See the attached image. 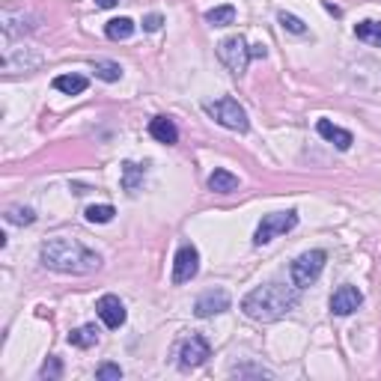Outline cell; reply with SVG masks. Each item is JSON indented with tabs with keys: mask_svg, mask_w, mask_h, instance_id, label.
<instances>
[{
	"mask_svg": "<svg viewBox=\"0 0 381 381\" xmlns=\"http://www.w3.org/2000/svg\"><path fill=\"white\" fill-rule=\"evenodd\" d=\"M117 4H119V0H95L98 9H110V6H117Z\"/></svg>",
	"mask_w": 381,
	"mask_h": 381,
	"instance_id": "29",
	"label": "cell"
},
{
	"mask_svg": "<svg viewBox=\"0 0 381 381\" xmlns=\"http://www.w3.org/2000/svg\"><path fill=\"white\" fill-rule=\"evenodd\" d=\"M39 259L51 271H60V274H93L102 268V257L95 250L83 247L78 238H48L39 250Z\"/></svg>",
	"mask_w": 381,
	"mask_h": 381,
	"instance_id": "1",
	"label": "cell"
},
{
	"mask_svg": "<svg viewBox=\"0 0 381 381\" xmlns=\"http://www.w3.org/2000/svg\"><path fill=\"white\" fill-rule=\"evenodd\" d=\"M200 271V250L194 245H182L173 257V283L182 286V283H191Z\"/></svg>",
	"mask_w": 381,
	"mask_h": 381,
	"instance_id": "7",
	"label": "cell"
},
{
	"mask_svg": "<svg viewBox=\"0 0 381 381\" xmlns=\"http://www.w3.org/2000/svg\"><path fill=\"white\" fill-rule=\"evenodd\" d=\"M39 378H42V381H57V378H63V363H60V358H48L45 363H42Z\"/></svg>",
	"mask_w": 381,
	"mask_h": 381,
	"instance_id": "24",
	"label": "cell"
},
{
	"mask_svg": "<svg viewBox=\"0 0 381 381\" xmlns=\"http://www.w3.org/2000/svg\"><path fill=\"white\" fill-rule=\"evenodd\" d=\"M206 21L211 24V27H227V24H233L235 21V6H215V9H209L206 12Z\"/></svg>",
	"mask_w": 381,
	"mask_h": 381,
	"instance_id": "21",
	"label": "cell"
},
{
	"mask_svg": "<svg viewBox=\"0 0 381 381\" xmlns=\"http://www.w3.org/2000/svg\"><path fill=\"white\" fill-rule=\"evenodd\" d=\"M218 60L230 69V75L242 78L247 72V63L253 60V45H247L245 36H227L218 42Z\"/></svg>",
	"mask_w": 381,
	"mask_h": 381,
	"instance_id": "3",
	"label": "cell"
},
{
	"mask_svg": "<svg viewBox=\"0 0 381 381\" xmlns=\"http://www.w3.org/2000/svg\"><path fill=\"white\" fill-rule=\"evenodd\" d=\"M143 176H146V164L125 161V164H122V191L134 194L140 185H143Z\"/></svg>",
	"mask_w": 381,
	"mask_h": 381,
	"instance_id": "14",
	"label": "cell"
},
{
	"mask_svg": "<svg viewBox=\"0 0 381 381\" xmlns=\"http://www.w3.org/2000/svg\"><path fill=\"white\" fill-rule=\"evenodd\" d=\"M209 191H215V194H233V191H238V176L235 173H230V170H218L209 176Z\"/></svg>",
	"mask_w": 381,
	"mask_h": 381,
	"instance_id": "15",
	"label": "cell"
},
{
	"mask_svg": "<svg viewBox=\"0 0 381 381\" xmlns=\"http://www.w3.org/2000/svg\"><path fill=\"white\" fill-rule=\"evenodd\" d=\"M363 304V292L358 286H340L331 295V313L334 316H351Z\"/></svg>",
	"mask_w": 381,
	"mask_h": 381,
	"instance_id": "11",
	"label": "cell"
},
{
	"mask_svg": "<svg viewBox=\"0 0 381 381\" xmlns=\"http://www.w3.org/2000/svg\"><path fill=\"white\" fill-rule=\"evenodd\" d=\"M298 301H301V289L295 283L286 286V283H280V280H271V283L247 292L242 298V310L253 322H277V319H283L289 310L298 307Z\"/></svg>",
	"mask_w": 381,
	"mask_h": 381,
	"instance_id": "2",
	"label": "cell"
},
{
	"mask_svg": "<svg viewBox=\"0 0 381 381\" xmlns=\"http://www.w3.org/2000/svg\"><path fill=\"white\" fill-rule=\"evenodd\" d=\"M277 21L283 24V30H289V33H295V36H304V33H307L304 21H301L298 16H292V12H280V16H277Z\"/></svg>",
	"mask_w": 381,
	"mask_h": 381,
	"instance_id": "25",
	"label": "cell"
},
{
	"mask_svg": "<svg viewBox=\"0 0 381 381\" xmlns=\"http://www.w3.org/2000/svg\"><path fill=\"white\" fill-rule=\"evenodd\" d=\"M233 375H238V378H242V375H259V378H271V373L262 370V366H235Z\"/></svg>",
	"mask_w": 381,
	"mask_h": 381,
	"instance_id": "27",
	"label": "cell"
},
{
	"mask_svg": "<svg viewBox=\"0 0 381 381\" xmlns=\"http://www.w3.org/2000/svg\"><path fill=\"white\" fill-rule=\"evenodd\" d=\"M324 9H328L331 16H340V6H334V4H324Z\"/></svg>",
	"mask_w": 381,
	"mask_h": 381,
	"instance_id": "30",
	"label": "cell"
},
{
	"mask_svg": "<svg viewBox=\"0 0 381 381\" xmlns=\"http://www.w3.org/2000/svg\"><path fill=\"white\" fill-rule=\"evenodd\" d=\"M93 72H95V78H102L107 83H117L122 78V66L114 63V60H95L93 63Z\"/></svg>",
	"mask_w": 381,
	"mask_h": 381,
	"instance_id": "20",
	"label": "cell"
},
{
	"mask_svg": "<svg viewBox=\"0 0 381 381\" xmlns=\"http://www.w3.org/2000/svg\"><path fill=\"white\" fill-rule=\"evenodd\" d=\"M95 313L110 331H117V328L125 324V304L117 298V295H102L98 304H95Z\"/></svg>",
	"mask_w": 381,
	"mask_h": 381,
	"instance_id": "10",
	"label": "cell"
},
{
	"mask_svg": "<svg viewBox=\"0 0 381 381\" xmlns=\"http://www.w3.org/2000/svg\"><path fill=\"white\" fill-rule=\"evenodd\" d=\"M324 262H328V253H324V250H307V253H301V257L289 265L292 283L298 286V289L313 286L316 280H319V274H322Z\"/></svg>",
	"mask_w": 381,
	"mask_h": 381,
	"instance_id": "6",
	"label": "cell"
},
{
	"mask_svg": "<svg viewBox=\"0 0 381 381\" xmlns=\"http://www.w3.org/2000/svg\"><path fill=\"white\" fill-rule=\"evenodd\" d=\"M230 292L227 289H209V292H203L200 298H197V304H194V313L200 316V319H209V316H218V313H223V310H230Z\"/></svg>",
	"mask_w": 381,
	"mask_h": 381,
	"instance_id": "9",
	"label": "cell"
},
{
	"mask_svg": "<svg viewBox=\"0 0 381 381\" xmlns=\"http://www.w3.org/2000/svg\"><path fill=\"white\" fill-rule=\"evenodd\" d=\"M149 134L158 140V143H164V146H173L176 140H179L176 122H173V119H167V117H155V119L149 122Z\"/></svg>",
	"mask_w": 381,
	"mask_h": 381,
	"instance_id": "13",
	"label": "cell"
},
{
	"mask_svg": "<svg viewBox=\"0 0 381 381\" xmlns=\"http://www.w3.org/2000/svg\"><path fill=\"white\" fill-rule=\"evenodd\" d=\"M95 378H98V381H119V378H122V370H119L117 363H102V366L95 370Z\"/></svg>",
	"mask_w": 381,
	"mask_h": 381,
	"instance_id": "26",
	"label": "cell"
},
{
	"mask_svg": "<svg viewBox=\"0 0 381 381\" xmlns=\"http://www.w3.org/2000/svg\"><path fill=\"white\" fill-rule=\"evenodd\" d=\"M295 227H298V211H295V209H289V211H274V215H265V218L259 221L257 233H253V245L262 247V245H268V242H274V238L292 233Z\"/></svg>",
	"mask_w": 381,
	"mask_h": 381,
	"instance_id": "5",
	"label": "cell"
},
{
	"mask_svg": "<svg viewBox=\"0 0 381 381\" xmlns=\"http://www.w3.org/2000/svg\"><path fill=\"white\" fill-rule=\"evenodd\" d=\"M87 87H90V81L83 75H57L54 78V90H60L66 95H81Z\"/></svg>",
	"mask_w": 381,
	"mask_h": 381,
	"instance_id": "16",
	"label": "cell"
},
{
	"mask_svg": "<svg viewBox=\"0 0 381 381\" xmlns=\"http://www.w3.org/2000/svg\"><path fill=\"white\" fill-rule=\"evenodd\" d=\"M206 114L215 119L218 125H223V129H230V131H247L250 129V122H247V114H245V107L235 102V98H218V102H206Z\"/></svg>",
	"mask_w": 381,
	"mask_h": 381,
	"instance_id": "4",
	"label": "cell"
},
{
	"mask_svg": "<svg viewBox=\"0 0 381 381\" xmlns=\"http://www.w3.org/2000/svg\"><path fill=\"white\" fill-rule=\"evenodd\" d=\"M161 24H164V18L158 16V12H152V16L143 18V30L146 33H155V30H161Z\"/></svg>",
	"mask_w": 381,
	"mask_h": 381,
	"instance_id": "28",
	"label": "cell"
},
{
	"mask_svg": "<svg viewBox=\"0 0 381 381\" xmlns=\"http://www.w3.org/2000/svg\"><path fill=\"white\" fill-rule=\"evenodd\" d=\"M134 30H137V24H134L131 18H114V21H107V27H105L107 39H114V42H125V39H131V36H134Z\"/></svg>",
	"mask_w": 381,
	"mask_h": 381,
	"instance_id": "18",
	"label": "cell"
},
{
	"mask_svg": "<svg viewBox=\"0 0 381 381\" xmlns=\"http://www.w3.org/2000/svg\"><path fill=\"white\" fill-rule=\"evenodd\" d=\"M355 36H358L361 42H366V45H375V48H381V21L366 18V21L355 24Z\"/></svg>",
	"mask_w": 381,
	"mask_h": 381,
	"instance_id": "19",
	"label": "cell"
},
{
	"mask_svg": "<svg viewBox=\"0 0 381 381\" xmlns=\"http://www.w3.org/2000/svg\"><path fill=\"white\" fill-rule=\"evenodd\" d=\"M6 221L16 223V227H30V223L36 221L33 209H24V206H9L6 209Z\"/></svg>",
	"mask_w": 381,
	"mask_h": 381,
	"instance_id": "23",
	"label": "cell"
},
{
	"mask_svg": "<svg viewBox=\"0 0 381 381\" xmlns=\"http://www.w3.org/2000/svg\"><path fill=\"white\" fill-rule=\"evenodd\" d=\"M117 215V209L110 203H102V206H90L87 211H83V218H87L90 223H110Z\"/></svg>",
	"mask_w": 381,
	"mask_h": 381,
	"instance_id": "22",
	"label": "cell"
},
{
	"mask_svg": "<svg viewBox=\"0 0 381 381\" xmlns=\"http://www.w3.org/2000/svg\"><path fill=\"white\" fill-rule=\"evenodd\" d=\"M209 358H211V346L200 334H191L188 340L179 346V366L182 370H197V366H203Z\"/></svg>",
	"mask_w": 381,
	"mask_h": 381,
	"instance_id": "8",
	"label": "cell"
},
{
	"mask_svg": "<svg viewBox=\"0 0 381 381\" xmlns=\"http://www.w3.org/2000/svg\"><path fill=\"white\" fill-rule=\"evenodd\" d=\"M316 131H319V137H324V140H328V143H334V146L340 149V152L351 149V143H355V137H351V131L340 129V125H334L331 119H319Z\"/></svg>",
	"mask_w": 381,
	"mask_h": 381,
	"instance_id": "12",
	"label": "cell"
},
{
	"mask_svg": "<svg viewBox=\"0 0 381 381\" xmlns=\"http://www.w3.org/2000/svg\"><path fill=\"white\" fill-rule=\"evenodd\" d=\"M95 343H98L95 324H81V328H75L72 334H69V346H75V348H93Z\"/></svg>",
	"mask_w": 381,
	"mask_h": 381,
	"instance_id": "17",
	"label": "cell"
}]
</instances>
